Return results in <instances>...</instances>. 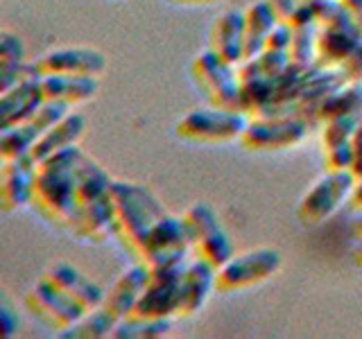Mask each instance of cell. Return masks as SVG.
Instances as JSON below:
<instances>
[{
  "label": "cell",
  "instance_id": "cell-30",
  "mask_svg": "<svg viewBox=\"0 0 362 339\" xmlns=\"http://www.w3.org/2000/svg\"><path fill=\"white\" fill-rule=\"evenodd\" d=\"M66 113H71V107L64 105V102H52V100H45L43 105L39 107V111L34 113V116L25 122L28 127L37 133V138L48 131L50 127H54L57 122H59Z\"/></svg>",
  "mask_w": 362,
  "mask_h": 339
},
{
  "label": "cell",
  "instance_id": "cell-24",
  "mask_svg": "<svg viewBox=\"0 0 362 339\" xmlns=\"http://www.w3.org/2000/svg\"><path fill=\"white\" fill-rule=\"evenodd\" d=\"M86 131V118L79 116V113H66V116L45 131L41 138L37 141L32 150V156L37 158V161H43V158H48L57 152H64L68 147H73L79 143V138L84 136Z\"/></svg>",
  "mask_w": 362,
  "mask_h": 339
},
{
  "label": "cell",
  "instance_id": "cell-11",
  "mask_svg": "<svg viewBox=\"0 0 362 339\" xmlns=\"http://www.w3.org/2000/svg\"><path fill=\"white\" fill-rule=\"evenodd\" d=\"M356 184L358 179L351 170H326V174L317 179L301 197L297 208L299 222L303 226H320L326 222L346 199H351Z\"/></svg>",
  "mask_w": 362,
  "mask_h": 339
},
{
  "label": "cell",
  "instance_id": "cell-39",
  "mask_svg": "<svg viewBox=\"0 0 362 339\" xmlns=\"http://www.w3.org/2000/svg\"><path fill=\"white\" fill-rule=\"evenodd\" d=\"M354 263L358 265V267H362V240L356 244V249H354Z\"/></svg>",
  "mask_w": 362,
  "mask_h": 339
},
{
  "label": "cell",
  "instance_id": "cell-2",
  "mask_svg": "<svg viewBox=\"0 0 362 339\" xmlns=\"http://www.w3.org/2000/svg\"><path fill=\"white\" fill-rule=\"evenodd\" d=\"M111 201H113V235L136 263H141L143 251L154 229L158 226L168 210L150 190L143 184L134 181H113L111 186Z\"/></svg>",
  "mask_w": 362,
  "mask_h": 339
},
{
  "label": "cell",
  "instance_id": "cell-38",
  "mask_svg": "<svg viewBox=\"0 0 362 339\" xmlns=\"http://www.w3.org/2000/svg\"><path fill=\"white\" fill-rule=\"evenodd\" d=\"M351 231H354V235L358 237V240H362V210L360 215L354 220V224H351Z\"/></svg>",
  "mask_w": 362,
  "mask_h": 339
},
{
  "label": "cell",
  "instance_id": "cell-35",
  "mask_svg": "<svg viewBox=\"0 0 362 339\" xmlns=\"http://www.w3.org/2000/svg\"><path fill=\"white\" fill-rule=\"evenodd\" d=\"M342 5L346 7V11L351 14V18H354L358 23V28L362 32V0H342Z\"/></svg>",
  "mask_w": 362,
  "mask_h": 339
},
{
  "label": "cell",
  "instance_id": "cell-4",
  "mask_svg": "<svg viewBox=\"0 0 362 339\" xmlns=\"http://www.w3.org/2000/svg\"><path fill=\"white\" fill-rule=\"evenodd\" d=\"M308 5L320 23L315 66L342 68L349 56L362 45V32L358 23L351 18L342 0H310Z\"/></svg>",
  "mask_w": 362,
  "mask_h": 339
},
{
  "label": "cell",
  "instance_id": "cell-17",
  "mask_svg": "<svg viewBox=\"0 0 362 339\" xmlns=\"http://www.w3.org/2000/svg\"><path fill=\"white\" fill-rule=\"evenodd\" d=\"M45 280H50L62 292H66L73 301H77L86 312L100 308L105 303L107 292L102 290L98 282L90 280L86 274H82L77 267L66 265V263H54L41 274Z\"/></svg>",
  "mask_w": 362,
  "mask_h": 339
},
{
  "label": "cell",
  "instance_id": "cell-26",
  "mask_svg": "<svg viewBox=\"0 0 362 339\" xmlns=\"http://www.w3.org/2000/svg\"><path fill=\"white\" fill-rule=\"evenodd\" d=\"M344 116L362 118V82H346L335 88L317 111V124Z\"/></svg>",
  "mask_w": 362,
  "mask_h": 339
},
{
  "label": "cell",
  "instance_id": "cell-37",
  "mask_svg": "<svg viewBox=\"0 0 362 339\" xmlns=\"http://www.w3.org/2000/svg\"><path fill=\"white\" fill-rule=\"evenodd\" d=\"M351 208L358 210V213L362 210V179H358L354 192H351Z\"/></svg>",
  "mask_w": 362,
  "mask_h": 339
},
{
  "label": "cell",
  "instance_id": "cell-23",
  "mask_svg": "<svg viewBox=\"0 0 362 339\" xmlns=\"http://www.w3.org/2000/svg\"><path fill=\"white\" fill-rule=\"evenodd\" d=\"M279 23L281 20L269 0H256L245 9V61L265 50L269 34Z\"/></svg>",
  "mask_w": 362,
  "mask_h": 339
},
{
  "label": "cell",
  "instance_id": "cell-12",
  "mask_svg": "<svg viewBox=\"0 0 362 339\" xmlns=\"http://www.w3.org/2000/svg\"><path fill=\"white\" fill-rule=\"evenodd\" d=\"M25 308L30 310L34 319L48 326L50 331H59V333L73 328L86 314L82 305L73 301L57 285H52L50 280H45L43 276L25 294Z\"/></svg>",
  "mask_w": 362,
  "mask_h": 339
},
{
  "label": "cell",
  "instance_id": "cell-9",
  "mask_svg": "<svg viewBox=\"0 0 362 339\" xmlns=\"http://www.w3.org/2000/svg\"><path fill=\"white\" fill-rule=\"evenodd\" d=\"M188 260H177L150 269V278L132 310L141 319H175L181 301V280H184ZM129 316V314H127Z\"/></svg>",
  "mask_w": 362,
  "mask_h": 339
},
{
  "label": "cell",
  "instance_id": "cell-3",
  "mask_svg": "<svg viewBox=\"0 0 362 339\" xmlns=\"http://www.w3.org/2000/svg\"><path fill=\"white\" fill-rule=\"evenodd\" d=\"M113 179L95 158L82 156L77 170V226L79 240L105 242L113 233V201H111Z\"/></svg>",
  "mask_w": 362,
  "mask_h": 339
},
{
  "label": "cell",
  "instance_id": "cell-22",
  "mask_svg": "<svg viewBox=\"0 0 362 339\" xmlns=\"http://www.w3.org/2000/svg\"><path fill=\"white\" fill-rule=\"evenodd\" d=\"M43 97L52 102H64L68 107L86 105L98 93V77L84 75H45L41 77Z\"/></svg>",
  "mask_w": 362,
  "mask_h": 339
},
{
  "label": "cell",
  "instance_id": "cell-6",
  "mask_svg": "<svg viewBox=\"0 0 362 339\" xmlns=\"http://www.w3.org/2000/svg\"><path fill=\"white\" fill-rule=\"evenodd\" d=\"M247 127V118L240 111L220 109V107H202L188 111L175 124L177 138L197 145H226L240 141Z\"/></svg>",
  "mask_w": 362,
  "mask_h": 339
},
{
  "label": "cell",
  "instance_id": "cell-40",
  "mask_svg": "<svg viewBox=\"0 0 362 339\" xmlns=\"http://www.w3.org/2000/svg\"><path fill=\"white\" fill-rule=\"evenodd\" d=\"M299 3H310V0H299Z\"/></svg>",
  "mask_w": 362,
  "mask_h": 339
},
{
  "label": "cell",
  "instance_id": "cell-25",
  "mask_svg": "<svg viewBox=\"0 0 362 339\" xmlns=\"http://www.w3.org/2000/svg\"><path fill=\"white\" fill-rule=\"evenodd\" d=\"M25 43L18 34L3 30L0 32V93L14 86L28 73Z\"/></svg>",
  "mask_w": 362,
  "mask_h": 339
},
{
  "label": "cell",
  "instance_id": "cell-16",
  "mask_svg": "<svg viewBox=\"0 0 362 339\" xmlns=\"http://www.w3.org/2000/svg\"><path fill=\"white\" fill-rule=\"evenodd\" d=\"M215 276H218V269L206 260H190L184 271V280H181V301L177 319H190L206 305L209 297L215 292Z\"/></svg>",
  "mask_w": 362,
  "mask_h": 339
},
{
  "label": "cell",
  "instance_id": "cell-18",
  "mask_svg": "<svg viewBox=\"0 0 362 339\" xmlns=\"http://www.w3.org/2000/svg\"><path fill=\"white\" fill-rule=\"evenodd\" d=\"M209 48L235 66L245 61V11L226 9L215 18L209 37Z\"/></svg>",
  "mask_w": 362,
  "mask_h": 339
},
{
  "label": "cell",
  "instance_id": "cell-34",
  "mask_svg": "<svg viewBox=\"0 0 362 339\" xmlns=\"http://www.w3.org/2000/svg\"><path fill=\"white\" fill-rule=\"evenodd\" d=\"M0 316H3V335L11 337L18 331V319L14 321V312H11L9 303L3 299V305H0Z\"/></svg>",
  "mask_w": 362,
  "mask_h": 339
},
{
  "label": "cell",
  "instance_id": "cell-5",
  "mask_svg": "<svg viewBox=\"0 0 362 339\" xmlns=\"http://www.w3.org/2000/svg\"><path fill=\"white\" fill-rule=\"evenodd\" d=\"M190 73L211 107L243 113V82L235 64L222 59L209 48L192 59Z\"/></svg>",
  "mask_w": 362,
  "mask_h": 339
},
{
  "label": "cell",
  "instance_id": "cell-31",
  "mask_svg": "<svg viewBox=\"0 0 362 339\" xmlns=\"http://www.w3.org/2000/svg\"><path fill=\"white\" fill-rule=\"evenodd\" d=\"M351 172L356 174V179H362V122L351 138Z\"/></svg>",
  "mask_w": 362,
  "mask_h": 339
},
{
  "label": "cell",
  "instance_id": "cell-28",
  "mask_svg": "<svg viewBox=\"0 0 362 339\" xmlns=\"http://www.w3.org/2000/svg\"><path fill=\"white\" fill-rule=\"evenodd\" d=\"M116 323L118 321L100 305V308L86 312L73 328L64 331L62 337H66V339H105V337L113 335Z\"/></svg>",
  "mask_w": 362,
  "mask_h": 339
},
{
  "label": "cell",
  "instance_id": "cell-36",
  "mask_svg": "<svg viewBox=\"0 0 362 339\" xmlns=\"http://www.w3.org/2000/svg\"><path fill=\"white\" fill-rule=\"evenodd\" d=\"M165 3L179 5V7H206V5L222 3V0H165Z\"/></svg>",
  "mask_w": 362,
  "mask_h": 339
},
{
  "label": "cell",
  "instance_id": "cell-15",
  "mask_svg": "<svg viewBox=\"0 0 362 339\" xmlns=\"http://www.w3.org/2000/svg\"><path fill=\"white\" fill-rule=\"evenodd\" d=\"M45 102L41 88V75H37L28 64V73L18 82L0 93V129L28 122Z\"/></svg>",
  "mask_w": 362,
  "mask_h": 339
},
{
  "label": "cell",
  "instance_id": "cell-1",
  "mask_svg": "<svg viewBox=\"0 0 362 339\" xmlns=\"http://www.w3.org/2000/svg\"><path fill=\"white\" fill-rule=\"evenodd\" d=\"M84 152L77 145L39 161L32 208L45 222L68 233L77 226V170Z\"/></svg>",
  "mask_w": 362,
  "mask_h": 339
},
{
  "label": "cell",
  "instance_id": "cell-29",
  "mask_svg": "<svg viewBox=\"0 0 362 339\" xmlns=\"http://www.w3.org/2000/svg\"><path fill=\"white\" fill-rule=\"evenodd\" d=\"M37 133H34L25 122L14 124V127L0 129V158L9 161V158H18L32 154L34 145H37Z\"/></svg>",
  "mask_w": 362,
  "mask_h": 339
},
{
  "label": "cell",
  "instance_id": "cell-10",
  "mask_svg": "<svg viewBox=\"0 0 362 339\" xmlns=\"http://www.w3.org/2000/svg\"><path fill=\"white\" fill-rule=\"evenodd\" d=\"M310 122L299 116H254L247 120L240 143L247 152L265 154L292 150L305 141Z\"/></svg>",
  "mask_w": 362,
  "mask_h": 339
},
{
  "label": "cell",
  "instance_id": "cell-32",
  "mask_svg": "<svg viewBox=\"0 0 362 339\" xmlns=\"http://www.w3.org/2000/svg\"><path fill=\"white\" fill-rule=\"evenodd\" d=\"M349 82H362V45L349 56V61L342 66Z\"/></svg>",
  "mask_w": 362,
  "mask_h": 339
},
{
  "label": "cell",
  "instance_id": "cell-8",
  "mask_svg": "<svg viewBox=\"0 0 362 339\" xmlns=\"http://www.w3.org/2000/svg\"><path fill=\"white\" fill-rule=\"evenodd\" d=\"M283 258L276 249L258 246L249 249L245 254H233L218 269L215 276V292L218 294H235L249 287H256L260 282L269 280L279 274Z\"/></svg>",
  "mask_w": 362,
  "mask_h": 339
},
{
  "label": "cell",
  "instance_id": "cell-13",
  "mask_svg": "<svg viewBox=\"0 0 362 339\" xmlns=\"http://www.w3.org/2000/svg\"><path fill=\"white\" fill-rule=\"evenodd\" d=\"M37 167L39 161L32 154L3 161V167H0V210L9 215L32 206Z\"/></svg>",
  "mask_w": 362,
  "mask_h": 339
},
{
  "label": "cell",
  "instance_id": "cell-19",
  "mask_svg": "<svg viewBox=\"0 0 362 339\" xmlns=\"http://www.w3.org/2000/svg\"><path fill=\"white\" fill-rule=\"evenodd\" d=\"M147 278H150V269H147V265L134 263L129 269H124L120 278L111 285V290L105 297V303H102V308H105L116 321L124 319L127 314H132L136 303H139L141 294L147 285Z\"/></svg>",
  "mask_w": 362,
  "mask_h": 339
},
{
  "label": "cell",
  "instance_id": "cell-14",
  "mask_svg": "<svg viewBox=\"0 0 362 339\" xmlns=\"http://www.w3.org/2000/svg\"><path fill=\"white\" fill-rule=\"evenodd\" d=\"M37 75H84L100 77L107 71V56L95 48H59L50 50L37 61H30Z\"/></svg>",
  "mask_w": 362,
  "mask_h": 339
},
{
  "label": "cell",
  "instance_id": "cell-21",
  "mask_svg": "<svg viewBox=\"0 0 362 339\" xmlns=\"http://www.w3.org/2000/svg\"><path fill=\"white\" fill-rule=\"evenodd\" d=\"M286 25H290V61L301 68L315 66L317 30H320V23L315 18L313 7L308 3H301Z\"/></svg>",
  "mask_w": 362,
  "mask_h": 339
},
{
  "label": "cell",
  "instance_id": "cell-7",
  "mask_svg": "<svg viewBox=\"0 0 362 339\" xmlns=\"http://www.w3.org/2000/svg\"><path fill=\"white\" fill-rule=\"evenodd\" d=\"M181 220H184L190 251L195 258L206 260L215 269H220L233 256V244L229 240V233L224 231L218 213L213 210L211 203L206 201L192 203V206L184 210Z\"/></svg>",
  "mask_w": 362,
  "mask_h": 339
},
{
  "label": "cell",
  "instance_id": "cell-20",
  "mask_svg": "<svg viewBox=\"0 0 362 339\" xmlns=\"http://www.w3.org/2000/svg\"><path fill=\"white\" fill-rule=\"evenodd\" d=\"M362 118L344 116L322 124V150L326 170H351V138Z\"/></svg>",
  "mask_w": 362,
  "mask_h": 339
},
{
  "label": "cell",
  "instance_id": "cell-33",
  "mask_svg": "<svg viewBox=\"0 0 362 339\" xmlns=\"http://www.w3.org/2000/svg\"><path fill=\"white\" fill-rule=\"evenodd\" d=\"M272 3V7H274V11H276V16H279V20L281 23H288L290 20V16L294 14V11L299 9V0H269Z\"/></svg>",
  "mask_w": 362,
  "mask_h": 339
},
{
  "label": "cell",
  "instance_id": "cell-27",
  "mask_svg": "<svg viewBox=\"0 0 362 339\" xmlns=\"http://www.w3.org/2000/svg\"><path fill=\"white\" fill-rule=\"evenodd\" d=\"M173 328V319H141V316H124L113 328V339H158L165 337Z\"/></svg>",
  "mask_w": 362,
  "mask_h": 339
}]
</instances>
